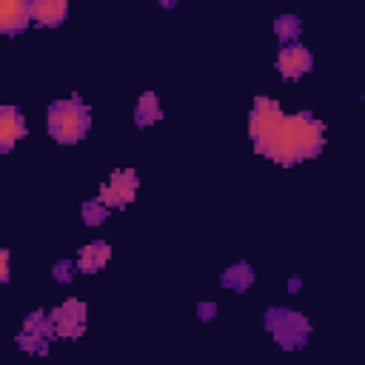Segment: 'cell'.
I'll return each instance as SVG.
<instances>
[{
  "instance_id": "obj_20",
  "label": "cell",
  "mask_w": 365,
  "mask_h": 365,
  "mask_svg": "<svg viewBox=\"0 0 365 365\" xmlns=\"http://www.w3.org/2000/svg\"><path fill=\"white\" fill-rule=\"evenodd\" d=\"M299 288H302V282H299L297 277H294V279H288V291H299Z\"/></svg>"
},
{
  "instance_id": "obj_16",
  "label": "cell",
  "mask_w": 365,
  "mask_h": 365,
  "mask_svg": "<svg viewBox=\"0 0 365 365\" xmlns=\"http://www.w3.org/2000/svg\"><path fill=\"white\" fill-rule=\"evenodd\" d=\"M80 217H83V222L86 225H103L106 222V217H108V208L100 202V200H86L83 205H80Z\"/></svg>"
},
{
  "instance_id": "obj_17",
  "label": "cell",
  "mask_w": 365,
  "mask_h": 365,
  "mask_svg": "<svg viewBox=\"0 0 365 365\" xmlns=\"http://www.w3.org/2000/svg\"><path fill=\"white\" fill-rule=\"evenodd\" d=\"M51 277H54V282H71L74 279V262L71 259H57L51 265Z\"/></svg>"
},
{
  "instance_id": "obj_6",
  "label": "cell",
  "mask_w": 365,
  "mask_h": 365,
  "mask_svg": "<svg viewBox=\"0 0 365 365\" xmlns=\"http://www.w3.org/2000/svg\"><path fill=\"white\" fill-rule=\"evenodd\" d=\"M48 319H51V325H54V336L77 339V336H83V331H86L88 311H86V302H80V299H66V302H60L57 308L48 311Z\"/></svg>"
},
{
  "instance_id": "obj_5",
  "label": "cell",
  "mask_w": 365,
  "mask_h": 365,
  "mask_svg": "<svg viewBox=\"0 0 365 365\" xmlns=\"http://www.w3.org/2000/svg\"><path fill=\"white\" fill-rule=\"evenodd\" d=\"M137 185H140V177H137L134 168H114L108 182H103L97 200L106 208H111V205L114 208H125V205H131V200L137 194Z\"/></svg>"
},
{
  "instance_id": "obj_12",
  "label": "cell",
  "mask_w": 365,
  "mask_h": 365,
  "mask_svg": "<svg viewBox=\"0 0 365 365\" xmlns=\"http://www.w3.org/2000/svg\"><path fill=\"white\" fill-rule=\"evenodd\" d=\"M108 257H111V245H108L106 240H94V242H88V245L80 248L77 265H80V271L94 274V271H100V268L108 262Z\"/></svg>"
},
{
  "instance_id": "obj_18",
  "label": "cell",
  "mask_w": 365,
  "mask_h": 365,
  "mask_svg": "<svg viewBox=\"0 0 365 365\" xmlns=\"http://www.w3.org/2000/svg\"><path fill=\"white\" fill-rule=\"evenodd\" d=\"M197 317L205 319V322L214 319V317H217V302H200V305H197Z\"/></svg>"
},
{
  "instance_id": "obj_15",
  "label": "cell",
  "mask_w": 365,
  "mask_h": 365,
  "mask_svg": "<svg viewBox=\"0 0 365 365\" xmlns=\"http://www.w3.org/2000/svg\"><path fill=\"white\" fill-rule=\"evenodd\" d=\"M299 31H302V20L297 14H279L274 20V34L282 46L288 43H299Z\"/></svg>"
},
{
  "instance_id": "obj_11",
  "label": "cell",
  "mask_w": 365,
  "mask_h": 365,
  "mask_svg": "<svg viewBox=\"0 0 365 365\" xmlns=\"http://www.w3.org/2000/svg\"><path fill=\"white\" fill-rule=\"evenodd\" d=\"M29 14L34 23L57 29L68 14V3L66 0H34V3H29Z\"/></svg>"
},
{
  "instance_id": "obj_8",
  "label": "cell",
  "mask_w": 365,
  "mask_h": 365,
  "mask_svg": "<svg viewBox=\"0 0 365 365\" xmlns=\"http://www.w3.org/2000/svg\"><path fill=\"white\" fill-rule=\"evenodd\" d=\"M311 66H314V57H311V51H308L305 46H299V43H288V46H282L279 54H277V68H279L282 80H299L302 74L311 71Z\"/></svg>"
},
{
  "instance_id": "obj_3",
  "label": "cell",
  "mask_w": 365,
  "mask_h": 365,
  "mask_svg": "<svg viewBox=\"0 0 365 365\" xmlns=\"http://www.w3.org/2000/svg\"><path fill=\"white\" fill-rule=\"evenodd\" d=\"M265 331L274 334V339L279 342V348L291 351V348H302L308 342V334H311V325L308 319L294 311V308H268L265 311Z\"/></svg>"
},
{
  "instance_id": "obj_7",
  "label": "cell",
  "mask_w": 365,
  "mask_h": 365,
  "mask_svg": "<svg viewBox=\"0 0 365 365\" xmlns=\"http://www.w3.org/2000/svg\"><path fill=\"white\" fill-rule=\"evenodd\" d=\"M282 108L277 100L271 97H257L254 106H251V114H248V134L251 140H259L262 134H268L279 120H282Z\"/></svg>"
},
{
  "instance_id": "obj_1",
  "label": "cell",
  "mask_w": 365,
  "mask_h": 365,
  "mask_svg": "<svg viewBox=\"0 0 365 365\" xmlns=\"http://www.w3.org/2000/svg\"><path fill=\"white\" fill-rule=\"evenodd\" d=\"M322 148H325V123L317 120L311 111L282 117L268 134L254 140V151L279 165H294V163L311 160Z\"/></svg>"
},
{
  "instance_id": "obj_9",
  "label": "cell",
  "mask_w": 365,
  "mask_h": 365,
  "mask_svg": "<svg viewBox=\"0 0 365 365\" xmlns=\"http://www.w3.org/2000/svg\"><path fill=\"white\" fill-rule=\"evenodd\" d=\"M29 134L26 120L17 106H0V154H9L17 140Z\"/></svg>"
},
{
  "instance_id": "obj_13",
  "label": "cell",
  "mask_w": 365,
  "mask_h": 365,
  "mask_svg": "<svg viewBox=\"0 0 365 365\" xmlns=\"http://www.w3.org/2000/svg\"><path fill=\"white\" fill-rule=\"evenodd\" d=\"M251 282H254V268H251L248 262H234V265H228L225 274L220 277V285H222V288H231V291H237V294L248 291Z\"/></svg>"
},
{
  "instance_id": "obj_4",
  "label": "cell",
  "mask_w": 365,
  "mask_h": 365,
  "mask_svg": "<svg viewBox=\"0 0 365 365\" xmlns=\"http://www.w3.org/2000/svg\"><path fill=\"white\" fill-rule=\"evenodd\" d=\"M51 336H54V325H51L48 314H46L43 308H34V311L23 319V331L17 334V345H20L26 354L46 356Z\"/></svg>"
},
{
  "instance_id": "obj_19",
  "label": "cell",
  "mask_w": 365,
  "mask_h": 365,
  "mask_svg": "<svg viewBox=\"0 0 365 365\" xmlns=\"http://www.w3.org/2000/svg\"><path fill=\"white\" fill-rule=\"evenodd\" d=\"M9 282V251L0 245V285Z\"/></svg>"
},
{
  "instance_id": "obj_14",
  "label": "cell",
  "mask_w": 365,
  "mask_h": 365,
  "mask_svg": "<svg viewBox=\"0 0 365 365\" xmlns=\"http://www.w3.org/2000/svg\"><path fill=\"white\" fill-rule=\"evenodd\" d=\"M160 117H163V108H160L157 94H154V91H145V94L137 100V106H134V123H137V128H148V125L157 123Z\"/></svg>"
},
{
  "instance_id": "obj_10",
  "label": "cell",
  "mask_w": 365,
  "mask_h": 365,
  "mask_svg": "<svg viewBox=\"0 0 365 365\" xmlns=\"http://www.w3.org/2000/svg\"><path fill=\"white\" fill-rule=\"evenodd\" d=\"M31 23L26 0H0V34H20Z\"/></svg>"
},
{
  "instance_id": "obj_2",
  "label": "cell",
  "mask_w": 365,
  "mask_h": 365,
  "mask_svg": "<svg viewBox=\"0 0 365 365\" xmlns=\"http://www.w3.org/2000/svg\"><path fill=\"white\" fill-rule=\"evenodd\" d=\"M46 125H48V134L57 143L74 145V143H80L88 134V128H91V111H88V106L77 94H71L68 100H54L48 106Z\"/></svg>"
}]
</instances>
